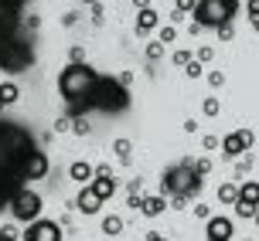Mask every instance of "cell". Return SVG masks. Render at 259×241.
Segmentation results:
<instances>
[{
  "label": "cell",
  "instance_id": "6da1fadb",
  "mask_svg": "<svg viewBox=\"0 0 259 241\" xmlns=\"http://www.w3.org/2000/svg\"><path fill=\"white\" fill-rule=\"evenodd\" d=\"M27 0H0V72L21 75L34 62V38L31 31L38 21H24Z\"/></svg>",
  "mask_w": 259,
  "mask_h": 241
},
{
  "label": "cell",
  "instance_id": "7a4b0ae2",
  "mask_svg": "<svg viewBox=\"0 0 259 241\" xmlns=\"http://www.w3.org/2000/svg\"><path fill=\"white\" fill-rule=\"evenodd\" d=\"M38 153V143L17 123H4L0 119V187L21 194L27 180V166L31 156Z\"/></svg>",
  "mask_w": 259,
  "mask_h": 241
},
{
  "label": "cell",
  "instance_id": "3957f363",
  "mask_svg": "<svg viewBox=\"0 0 259 241\" xmlns=\"http://www.w3.org/2000/svg\"><path fill=\"white\" fill-rule=\"evenodd\" d=\"M126 105H130L126 85L116 82V78L99 75V82L92 85V92L85 99L78 102V105H68V115H82V112H89V109H99V112H123Z\"/></svg>",
  "mask_w": 259,
  "mask_h": 241
},
{
  "label": "cell",
  "instance_id": "277c9868",
  "mask_svg": "<svg viewBox=\"0 0 259 241\" xmlns=\"http://www.w3.org/2000/svg\"><path fill=\"white\" fill-rule=\"evenodd\" d=\"M201 187H205V180L194 173L191 160L167 166V170H164V177H160V191H164V197H174L170 207H184V201L194 197V194H201Z\"/></svg>",
  "mask_w": 259,
  "mask_h": 241
},
{
  "label": "cell",
  "instance_id": "5b68a950",
  "mask_svg": "<svg viewBox=\"0 0 259 241\" xmlns=\"http://www.w3.org/2000/svg\"><path fill=\"white\" fill-rule=\"evenodd\" d=\"M96 82H99V72H96L92 65L72 62L62 75H58V92H62V99L68 102V105H78V102L92 92V85H96Z\"/></svg>",
  "mask_w": 259,
  "mask_h": 241
},
{
  "label": "cell",
  "instance_id": "8992f818",
  "mask_svg": "<svg viewBox=\"0 0 259 241\" xmlns=\"http://www.w3.org/2000/svg\"><path fill=\"white\" fill-rule=\"evenodd\" d=\"M235 14H239V0H198V7L191 11L194 24L201 27H215L219 31L222 24H232Z\"/></svg>",
  "mask_w": 259,
  "mask_h": 241
},
{
  "label": "cell",
  "instance_id": "52a82bcc",
  "mask_svg": "<svg viewBox=\"0 0 259 241\" xmlns=\"http://www.w3.org/2000/svg\"><path fill=\"white\" fill-rule=\"evenodd\" d=\"M41 207H45V201H41V194L34 191H21L17 197L11 201V214L21 221V224H31V221H38L41 217Z\"/></svg>",
  "mask_w": 259,
  "mask_h": 241
},
{
  "label": "cell",
  "instance_id": "ba28073f",
  "mask_svg": "<svg viewBox=\"0 0 259 241\" xmlns=\"http://www.w3.org/2000/svg\"><path fill=\"white\" fill-rule=\"evenodd\" d=\"M232 207H235L239 217H256V211H259V184L256 180L239 184V201H235Z\"/></svg>",
  "mask_w": 259,
  "mask_h": 241
},
{
  "label": "cell",
  "instance_id": "9c48e42d",
  "mask_svg": "<svg viewBox=\"0 0 259 241\" xmlns=\"http://www.w3.org/2000/svg\"><path fill=\"white\" fill-rule=\"evenodd\" d=\"M24 241H62V228H58L55 221L38 217V221H31V224H27Z\"/></svg>",
  "mask_w": 259,
  "mask_h": 241
},
{
  "label": "cell",
  "instance_id": "30bf717a",
  "mask_svg": "<svg viewBox=\"0 0 259 241\" xmlns=\"http://www.w3.org/2000/svg\"><path fill=\"white\" fill-rule=\"evenodd\" d=\"M235 224L229 217H208V228H205V241H232Z\"/></svg>",
  "mask_w": 259,
  "mask_h": 241
},
{
  "label": "cell",
  "instance_id": "8fae6325",
  "mask_svg": "<svg viewBox=\"0 0 259 241\" xmlns=\"http://www.w3.org/2000/svg\"><path fill=\"white\" fill-rule=\"evenodd\" d=\"M75 207L82 211V214H99V207H103V197L92 191V184H89V187H82V191H78Z\"/></svg>",
  "mask_w": 259,
  "mask_h": 241
},
{
  "label": "cell",
  "instance_id": "7c38bea8",
  "mask_svg": "<svg viewBox=\"0 0 259 241\" xmlns=\"http://www.w3.org/2000/svg\"><path fill=\"white\" fill-rule=\"evenodd\" d=\"M157 21H160V17H157L154 7L140 11V14H137V21H133V31H137V38H147V34H150V31L157 27Z\"/></svg>",
  "mask_w": 259,
  "mask_h": 241
},
{
  "label": "cell",
  "instance_id": "4fadbf2b",
  "mask_svg": "<svg viewBox=\"0 0 259 241\" xmlns=\"http://www.w3.org/2000/svg\"><path fill=\"white\" fill-rule=\"evenodd\" d=\"M222 150H225L229 160H235V156H242L249 146H246V140H242V133H229V136L222 140Z\"/></svg>",
  "mask_w": 259,
  "mask_h": 241
},
{
  "label": "cell",
  "instance_id": "5bb4252c",
  "mask_svg": "<svg viewBox=\"0 0 259 241\" xmlns=\"http://www.w3.org/2000/svg\"><path fill=\"white\" fill-rule=\"evenodd\" d=\"M68 177L75 180V184H92L96 180V166H89L85 160H75V163L68 166Z\"/></svg>",
  "mask_w": 259,
  "mask_h": 241
},
{
  "label": "cell",
  "instance_id": "9a60e30c",
  "mask_svg": "<svg viewBox=\"0 0 259 241\" xmlns=\"http://www.w3.org/2000/svg\"><path fill=\"white\" fill-rule=\"evenodd\" d=\"M164 207H167V197H164V194H157V197H143L137 211H143L147 217H157V214H164Z\"/></svg>",
  "mask_w": 259,
  "mask_h": 241
},
{
  "label": "cell",
  "instance_id": "2e32d148",
  "mask_svg": "<svg viewBox=\"0 0 259 241\" xmlns=\"http://www.w3.org/2000/svg\"><path fill=\"white\" fill-rule=\"evenodd\" d=\"M41 177H48V156L38 150L31 156V166H27V180H41Z\"/></svg>",
  "mask_w": 259,
  "mask_h": 241
},
{
  "label": "cell",
  "instance_id": "e0dca14e",
  "mask_svg": "<svg viewBox=\"0 0 259 241\" xmlns=\"http://www.w3.org/2000/svg\"><path fill=\"white\" fill-rule=\"evenodd\" d=\"M92 191L99 194V197H113V191H116V177H96L92 180Z\"/></svg>",
  "mask_w": 259,
  "mask_h": 241
},
{
  "label": "cell",
  "instance_id": "ac0fdd59",
  "mask_svg": "<svg viewBox=\"0 0 259 241\" xmlns=\"http://www.w3.org/2000/svg\"><path fill=\"white\" fill-rule=\"evenodd\" d=\"M17 95H21V92H17V85H14V82H4V85H0V105H14V102H17Z\"/></svg>",
  "mask_w": 259,
  "mask_h": 241
},
{
  "label": "cell",
  "instance_id": "d6986e66",
  "mask_svg": "<svg viewBox=\"0 0 259 241\" xmlns=\"http://www.w3.org/2000/svg\"><path fill=\"white\" fill-rule=\"evenodd\" d=\"M219 201L222 204H235L239 201V184H222L219 187Z\"/></svg>",
  "mask_w": 259,
  "mask_h": 241
},
{
  "label": "cell",
  "instance_id": "ffe728a7",
  "mask_svg": "<svg viewBox=\"0 0 259 241\" xmlns=\"http://www.w3.org/2000/svg\"><path fill=\"white\" fill-rule=\"evenodd\" d=\"M119 231H123V217H106V221H103V234L116 238Z\"/></svg>",
  "mask_w": 259,
  "mask_h": 241
},
{
  "label": "cell",
  "instance_id": "44dd1931",
  "mask_svg": "<svg viewBox=\"0 0 259 241\" xmlns=\"http://www.w3.org/2000/svg\"><path fill=\"white\" fill-rule=\"evenodd\" d=\"M143 54H147V62H160L164 58V41H150Z\"/></svg>",
  "mask_w": 259,
  "mask_h": 241
},
{
  "label": "cell",
  "instance_id": "7402d4cb",
  "mask_svg": "<svg viewBox=\"0 0 259 241\" xmlns=\"http://www.w3.org/2000/svg\"><path fill=\"white\" fill-rule=\"evenodd\" d=\"M246 11L249 21H252V31H259V0H246Z\"/></svg>",
  "mask_w": 259,
  "mask_h": 241
},
{
  "label": "cell",
  "instance_id": "603a6c76",
  "mask_svg": "<svg viewBox=\"0 0 259 241\" xmlns=\"http://www.w3.org/2000/svg\"><path fill=\"white\" fill-rule=\"evenodd\" d=\"M113 150L119 153V160H123V163H130V140H116V143H113Z\"/></svg>",
  "mask_w": 259,
  "mask_h": 241
},
{
  "label": "cell",
  "instance_id": "cb8c5ba5",
  "mask_svg": "<svg viewBox=\"0 0 259 241\" xmlns=\"http://www.w3.org/2000/svg\"><path fill=\"white\" fill-rule=\"evenodd\" d=\"M184 75H188V78H198V75H201V62H198V58H191V62L184 65Z\"/></svg>",
  "mask_w": 259,
  "mask_h": 241
},
{
  "label": "cell",
  "instance_id": "d4e9b609",
  "mask_svg": "<svg viewBox=\"0 0 259 241\" xmlns=\"http://www.w3.org/2000/svg\"><path fill=\"white\" fill-rule=\"evenodd\" d=\"M208 170H211V160H208V156H201V160L194 163V173H198V177H205Z\"/></svg>",
  "mask_w": 259,
  "mask_h": 241
},
{
  "label": "cell",
  "instance_id": "484cf974",
  "mask_svg": "<svg viewBox=\"0 0 259 241\" xmlns=\"http://www.w3.org/2000/svg\"><path fill=\"white\" fill-rule=\"evenodd\" d=\"M174 38H178V31H174V27H160V38H157V41H164V44H170Z\"/></svg>",
  "mask_w": 259,
  "mask_h": 241
},
{
  "label": "cell",
  "instance_id": "4316f807",
  "mask_svg": "<svg viewBox=\"0 0 259 241\" xmlns=\"http://www.w3.org/2000/svg\"><path fill=\"white\" fill-rule=\"evenodd\" d=\"M14 197H17L14 191H7V187H0V211H4V207H7V204H11Z\"/></svg>",
  "mask_w": 259,
  "mask_h": 241
},
{
  "label": "cell",
  "instance_id": "83f0119b",
  "mask_svg": "<svg viewBox=\"0 0 259 241\" xmlns=\"http://www.w3.org/2000/svg\"><path fill=\"white\" fill-rule=\"evenodd\" d=\"M219 38H222V41H232V38H235V27H232V24H222V27H219Z\"/></svg>",
  "mask_w": 259,
  "mask_h": 241
},
{
  "label": "cell",
  "instance_id": "f1b7e54d",
  "mask_svg": "<svg viewBox=\"0 0 259 241\" xmlns=\"http://www.w3.org/2000/svg\"><path fill=\"white\" fill-rule=\"evenodd\" d=\"M201 109H205V115H219V99H205Z\"/></svg>",
  "mask_w": 259,
  "mask_h": 241
},
{
  "label": "cell",
  "instance_id": "f546056e",
  "mask_svg": "<svg viewBox=\"0 0 259 241\" xmlns=\"http://www.w3.org/2000/svg\"><path fill=\"white\" fill-rule=\"evenodd\" d=\"M188 62H191V51H174V65H181V68H184Z\"/></svg>",
  "mask_w": 259,
  "mask_h": 241
},
{
  "label": "cell",
  "instance_id": "4dcf8cb0",
  "mask_svg": "<svg viewBox=\"0 0 259 241\" xmlns=\"http://www.w3.org/2000/svg\"><path fill=\"white\" fill-rule=\"evenodd\" d=\"M72 133H75V136H89V123H82V119L72 123Z\"/></svg>",
  "mask_w": 259,
  "mask_h": 241
},
{
  "label": "cell",
  "instance_id": "1f68e13d",
  "mask_svg": "<svg viewBox=\"0 0 259 241\" xmlns=\"http://www.w3.org/2000/svg\"><path fill=\"white\" fill-rule=\"evenodd\" d=\"M208 82H211L215 89H222V85H225V72H211V75H208Z\"/></svg>",
  "mask_w": 259,
  "mask_h": 241
},
{
  "label": "cell",
  "instance_id": "d6a6232c",
  "mask_svg": "<svg viewBox=\"0 0 259 241\" xmlns=\"http://www.w3.org/2000/svg\"><path fill=\"white\" fill-rule=\"evenodd\" d=\"M194 7H198V0H178V11L181 14H191Z\"/></svg>",
  "mask_w": 259,
  "mask_h": 241
},
{
  "label": "cell",
  "instance_id": "836d02e7",
  "mask_svg": "<svg viewBox=\"0 0 259 241\" xmlns=\"http://www.w3.org/2000/svg\"><path fill=\"white\" fill-rule=\"evenodd\" d=\"M211 54H215V51L208 48V44H205V48H198V62H201V65H205V62H211Z\"/></svg>",
  "mask_w": 259,
  "mask_h": 241
},
{
  "label": "cell",
  "instance_id": "e575fe53",
  "mask_svg": "<svg viewBox=\"0 0 259 241\" xmlns=\"http://www.w3.org/2000/svg\"><path fill=\"white\" fill-rule=\"evenodd\" d=\"M194 214H198V217H205V221H208V217H211V211H208V204H194Z\"/></svg>",
  "mask_w": 259,
  "mask_h": 241
},
{
  "label": "cell",
  "instance_id": "d590c367",
  "mask_svg": "<svg viewBox=\"0 0 259 241\" xmlns=\"http://www.w3.org/2000/svg\"><path fill=\"white\" fill-rule=\"evenodd\" d=\"M239 133H242V140H246V146H252V143H256V133H252V129H239Z\"/></svg>",
  "mask_w": 259,
  "mask_h": 241
},
{
  "label": "cell",
  "instance_id": "8d00e7d4",
  "mask_svg": "<svg viewBox=\"0 0 259 241\" xmlns=\"http://www.w3.org/2000/svg\"><path fill=\"white\" fill-rule=\"evenodd\" d=\"M201 143H205V150H215V146H222V140H215V136H205Z\"/></svg>",
  "mask_w": 259,
  "mask_h": 241
},
{
  "label": "cell",
  "instance_id": "74e56055",
  "mask_svg": "<svg viewBox=\"0 0 259 241\" xmlns=\"http://www.w3.org/2000/svg\"><path fill=\"white\" fill-rule=\"evenodd\" d=\"M68 123H72V119H58V123H55V133H65V129H72Z\"/></svg>",
  "mask_w": 259,
  "mask_h": 241
},
{
  "label": "cell",
  "instance_id": "f35d334b",
  "mask_svg": "<svg viewBox=\"0 0 259 241\" xmlns=\"http://www.w3.org/2000/svg\"><path fill=\"white\" fill-rule=\"evenodd\" d=\"M133 4H137L140 11H147V7H150V0H133Z\"/></svg>",
  "mask_w": 259,
  "mask_h": 241
},
{
  "label": "cell",
  "instance_id": "ab89813d",
  "mask_svg": "<svg viewBox=\"0 0 259 241\" xmlns=\"http://www.w3.org/2000/svg\"><path fill=\"white\" fill-rule=\"evenodd\" d=\"M147 241H167V238H160V234H147Z\"/></svg>",
  "mask_w": 259,
  "mask_h": 241
},
{
  "label": "cell",
  "instance_id": "60d3db41",
  "mask_svg": "<svg viewBox=\"0 0 259 241\" xmlns=\"http://www.w3.org/2000/svg\"><path fill=\"white\" fill-rule=\"evenodd\" d=\"M0 241H14V238H11V234H0Z\"/></svg>",
  "mask_w": 259,
  "mask_h": 241
},
{
  "label": "cell",
  "instance_id": "b9f144b4",
  "mask_svg": "<svg viewBox=\"0 0 259 241\" xmlns=\"http://www.w3.org/2000/svg\"><path fill=\"white\" fill-rule=\"evenodd\" d=\"M82 4H92V7H96V4H99V0H82Z\"/></svg>",
  "mask_w": 259,
  "mask_h": 241
},
{
  "label": "cell",
  "instance_id": "7bdbcfd3",
  "mask_svg": "<svg viewBox=\"0 0 259 241\" xmlns=\"http://www.w3.org/2000/svg\"><path fill=\"white\" fill-rule=\"evenodd\" d=\"M252 221H256V228H259V211H256V217H252Z\"/></svg>",
  "mask_w": 259,
  "mask_h": 241
}]
</instances>
